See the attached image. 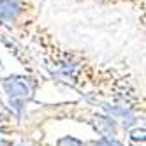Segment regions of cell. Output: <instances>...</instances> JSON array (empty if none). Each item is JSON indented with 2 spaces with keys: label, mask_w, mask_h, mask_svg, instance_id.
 Instances as JSON below:
<instances>
[{
  "label": "cell",
  "mask_w": 146,
  "mask_h": 146,
  "mask_svg": "<svg viewBox=\"0 0 146 146\" xmlns=\"http://www.w3.org/2000/svg\"><path fill=\"white\" fill-rule=\"evenodd\" d=\"M2 88L4 92L11 99V106L14 108L16 114H21L27 100L34 97L35 92V83L32 78H25V76H14V78H7L2 81Z\"/></svg>",
  "instance_id": "6da1fadb"
},
{
  "label": "cell",
  "mask_w": 146,
  "mask_h": 146,
  "mask_svg": "<svg viewBox=\"0 0 146 146\" xmlns=\"http://www.w3.org/2000/svg\"><path fill=\"white\" fill-rule=\"evenodd\" d=\"M48 146H86V143L74 137V135H64V137H58L55 143H51Z\"/></svg>",
  "instance_id": "7a4b0ae2"
},
{
  "label": "cell",
  "mask_w": 146,
  "mask_h": 146,
  "mask_svg": "<svg viewBox=\"0 0 146 146\" xmlns=\"http://www.w3.org/2000/svg\"><path fill=\"white\" fill-rule=\"evenodd\" d=\"M86 146H125V143L118 137H99V139L88 141Z\"/></svg>",
  "instance_id": "3957f363"
},
{
  "label": "cell",
  "mask_w": 146,
  "mask_h": 146,
  "mask_svg": "<svg viewBox=\"0 0 146 146\" xmlns=\"http://www.w3.org/2000/svg\"><path fill=\"white\" fill-rule=\"evenodd\" d=\"M129 134H130L129 135V143H132V144H143L144 146V127H141V129L135 127Z\"/></svg>",
  "instance_id": "277c9868"
},
{
  "label": "cell",
  "mask_w": 146,
  "mask_h": 146,
  "mask_svg": "<svg viewBox=\"0 0 146 146\" xmlns=\"http://www.w3.org/2000/svg\"><path fill=\"white\" fill-rule=\"evenodd\" d=\"M0 146H14V143L9 137H0Z\"/></svg>",
  "instance_id": "5b68a950"
},
{
  "label": "cell",
  "mask_w": 146,
  "mask_h": 146,
  "mask_svg": "<svg viewBox=\"0 0 146 146\" xmlns=\"http://www.w3.org/2000/svg\"><path fill=\"white\" fill-rule=\"evenodd\" d=\"M19 146H23V144H19Z\"/></svg>",
  "instance_id": "8992f818"
}]
</instances>
